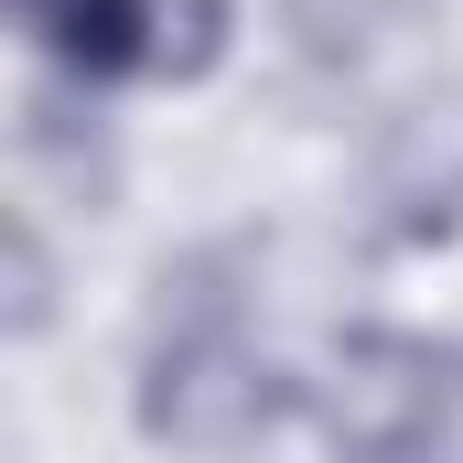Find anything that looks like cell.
I'll return each mask as SVG.
<instances>
[{"mask_svg": "<svg viewBox=\"0 0 463 463\" xmlns=\"http://www.w3.org/2000/svg\"><path fill=\"white\" fill-rule=\"evenodd\" d=\"M313 410H324V431H335L345 463H388L410 442H453L463 431V355L410 335V324H355L335 345V366H324V388H313Z\"/></svg>", "mask_w": 463, "mask_h": 463, "instance_id": "cell-2", "label": "cell"}, {"mask_svg": "<svg viewBox=\"0 0 463 463\" xmlns=\"http://www.w3.org/2000/svg\"><path fill=\"white\" fill-rule=\"evenodd\" d=\"M388 463H463V431L453 442H410V453H388Z\"/></svg>", "mask_w": 463, "mask_h": 463, "instance_id": "cell-7", "label": "cell"}, {"mask_svg": "<svg viewBox=\"0 0 463 463\" xmlns=\"http://www.w3.org/2000/svg\"><path fill=\"white\" fill-rule=\"evenodd\" d=\"M129 410L173 453H248L259 431H280L302 410V377L248 335V291H237L227 248L162 259V302H151V335H140Z\"/></svg>", "mask_w": 463, "mask_h": 463, "instance_id": "cell-1", "label": "cell"}, {"mask_svg": "<svg viewBox=\"0 0 463 463\" xmlns=\"http://www.w3.org/2000/svg\"><path fill=\"white\" fill-rule=\"evenodd\" d=\"M43 54L87 87H118V76H151V33H162V0H22Z\"/></svg>", "mask_w": 463, "mask_h": 463, "instance_id": "cell-4", "label": "cell"}, {"mask_svg": "<svg viewBox=\"0 0 463 463\" xmlns=\"http://www.w3.org/2000/svg\"><path fill=\"white\" fill-rule=\"evenodd\" d=\"M280 11H291V33H302L313 65H355V54H377L420 0H280Z\"/></svg>", "mask_w": 463, "mask_h": 463, "instance_id": "cell-6", "label": "cell"}, {"mask_svg": "<svg viewBox=\"0 0 463 463\" xmlns=\"http://www.w3.org/2000/svg\"><path fill=\"white\" fill-rule=\"evenodd\" d=\"M54 313H65V269H54V248L22 227V216H0V345H33Z\"/></svg>", "mask_w": 463, "mask_h": 463, "instance_id": "cell-5", "label": "cell"}, {"mask_svg": "<svg viewBox=\"0 0 463 463\" xmlns=\"http://www.w3.org/2000/svg\"><path fill=\"white\" fill-rule=\"evenodd\" d=\"M366 227L388 248L463 237V76L410 87L366 140Z\"/></svg>", "mask_w": 463, "mask_h": 463, "instance_id": "cell-3", "label": "cell"}]
</instances>
